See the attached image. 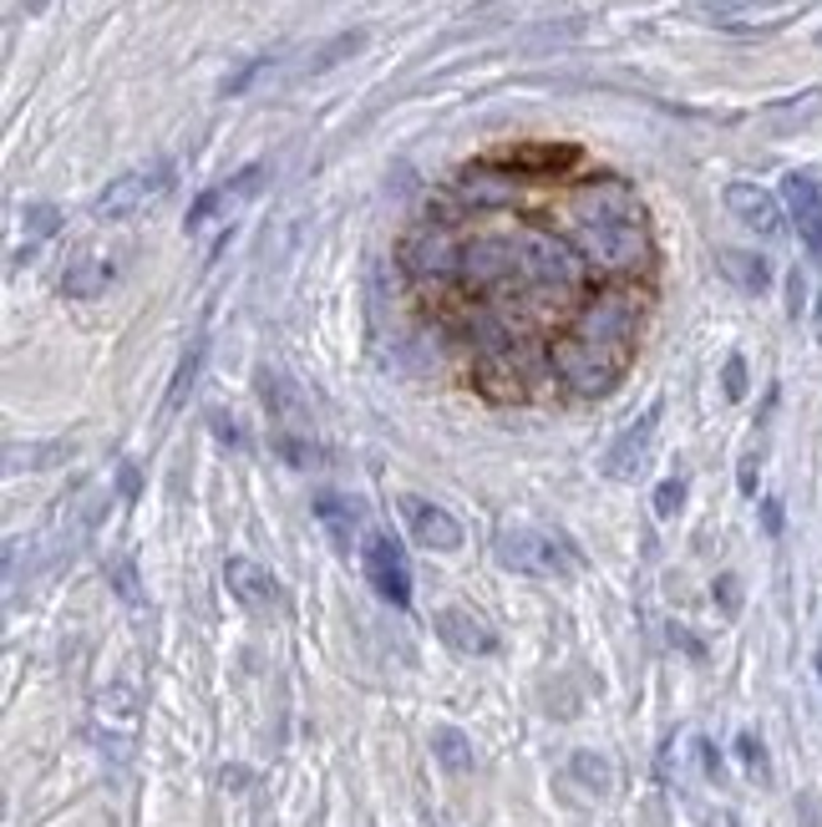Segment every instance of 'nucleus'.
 <instances>
[{
    "label": "nucleus",
    "instance_id": "obj_36",
    "mask_svg": "<svg viewBox=\"0 0 822 827\" xmlns=\"http://www.w3.org/2000/svg\"><path fill=\"white\" fill-rule=\"evenodd\" d=\"M818 336H822V295H818Z\"/></svg>",
    "mask_w": 822,
    "mask_h": 827
},
{
    "label": "nucleus",
    "instance_id": "obj_24",
    "mask_svg": "<svg viewBox=\"0 0 822 827\" xmlns=\"http://www.w3.org/2000/svg\"><path fill=\"white\" fill-rule=\"evenodd\" d=\"M57 223H61V214H57V208H51V204H31V208H26V229H31V244H26V250H15V254H11V269H21V265H26L31 254H36V244H41V239H51V234H57Z\"/></svg>",
    "mask_w": 822,
    "mask_h": 827
},
{
    "label": "nucleus",
    "instance_id": "obj_22",
    "mask_svg": "<svg viewBox=\"0 0 822 827\" xmlns=\"http://www.w3.org/2000/svg\"><path fill=\"white\" fill-rule=\"evenodd\" d=\"M462 198L468 204H483V208H493V204H508L513 198V178H498V173H483V168H472V173H462Z\"/></svg>",
    "mask_w": 822,
    "mask_h": 827
},
{
    "label": "nucleus",
    "instance_id": "obj_12",
    "mask_svg": "<svg viewBox=\"0 0 822 827\" xmlns=\"http://www.w3.org/2000/svg\"><path fill=\"white\" fill-rule=\"evenodd\" d=\"M223 584H229V594H234L244 609H254V615H265V609L285 605L279 579L269 574L265 563H254V559H229V563H223Z\"/></svg>",
    "mask_w": 822,
    "mask_h": 827
},
{
    "label": "nucleus",
    "instance_id": "obj_7",
    "mask_svg": "<svg viewBox=\"0 0 822 827\" xmlns=\"http://www.w3.org/2000/svg\"><path fill=\"white\" fill-rule=\"evenodd\" d=\"M361 563H366L371 589L382 594L386 605H397V609L411 605V563L391 533H371L366 548H361Z\"/></svg>",
    "mask_w": 822,
    "mask_h": 827
},
{
    "label": "nucleus",
    "instance_id": "obj_31",
    "mask_svg": "<svg viewBox=\"0 0 822 827\" xmlns=\"http://www.w3.org/2000/svg\"><path fill=\"white\" fill-rule=\"evenodd\" d=\"M208 422H214V431H219V442H229V447H244V437H239V427H234V416L214 412V416H208Z\"/></svg>",
    "mask_w": 822,
    "mask_h": 827
},
{
    "label": "nucleus",
    "instance_id": "obj_26",
    "mask_svg": "<svg viewBox=\"0 0 822 827\" xmlns=\"http://www.w3.org/2000/svg\"><path fill=\"white\" fill-rule=\"evenodd\" d=\"M736 752H741V762H747V771L757 777V782H766V777H772V767H766V752H762V741L751 737V731H741V737H736Z\"/></svg>",
    "mask_w": 822,
    "mask_h": 827
},
{
    "label": "nucleus",
    "instance_id": "obj_23",
    "mask_svg": "<svg viewBox=\"0 0 822 827\" xmlns=\"http://www.w3.org/2000/svg\"><path fill=\"white\" fill-rule=\"evenodd\" d=\"M432 752H437V762L447 771H457V777L472 771V741L462 737L457 726H437V731H432Z\"/></svg>",
    "mask_w": 822,
    "mask_h": 827
},
{
    "label": "nucleus",
    "instance_id": "obj_13",
    "mask_svg": "<svg viewBox=\"0 0 822 827\" xmlns=\"http://www.w3.org/2000/svg\"><path fill=\"white\" fill-rule=\"evenodd\" d=\"M437 635H442V645L457 655H498V630L462 605L437 609Z\"/></svg>",
    "mask_w": 822,
    "mask_h": 827
},
{
    "label": "nucleus",
    "instance_id": "obj_16",
    "mask_svg": "<svg viewBox=\"0 0 822 827\" xmlns=\"http://www.w3.org/2000/svg\"><path fill=\"white\" fill-rule=\"evenodd\" d=\"M112 280H118V265H112V259H102V254H82V259L67 265V275H61V295L67 300H97Z\"/></svg>",
    "mask_w": 822,
    "mask_h": 827
},
{
    "label": "nucleus",
    "instance_id": "obj_17",
    "mask_svg": "<svg viewBox=\"0 0 822 827\" xmlns=\"http://www.w3.org/2000/svg\"><path fill=\"white\" fill-rule=\"evenodd\" d=\"M716 265H721V275H726L736 290H747V295H766V290H772V265H766L762 254H751V250H721Z\"/></svg>",
    "mask_w": 822,
    "mask_h": 827
},
{
    "label": "nucleus",
    "instance_id": "obj_10",
    "mask_svg": "<svg viewBox=\"0 0 822 827\" xmlns=\"http://www.w3.org/2000/svg\"><path fill=\"white\" fill-rule=\"evenodd\" d=\"M259 183H265V163H250L244 173L229 178V183L198 193V198H193V208H189V219H183V229H189V234H198V229H208V223L219 219V214L229 219L239 204H250L254 193H259Z\"/></svg>",
    "mask_w": 822,
    "mask_h": 827
},
{
    "label": "nucleus",
    "instance_id": "obj_20",
    "mask_svg": "<svg viewBox=\"0 0 822 827\" xmlns=\"http://www.w3.org/2000/svg\"><path fill=\"white\" fill-rule=\"evenodd\" d=\"M355 51H366V31L355 26V31H340V36H330V41L315 51V57L300 66V76H325L330 66H340V61H351Z\"/></svg>",
    "mask_w": 822,
    "mask_h": 827
},
{
    "label": "nucleus",
    "instance_id": "obj_27",
    "mask_svg": "<svg viewBox=\"0 0 822 827\" xmlns=\"http://www.w3.org/2000/svg\"><path fill=\"white\" fill-rule=\"evenodd\" d=\"M680 502H686V477H665L655 488V518H676Z\"/></svg>",
    "mask_w": 822,
    "mask_h": 827
},
{
    "label": "nucleus",
    "instance_id": "obj_14",
    "mask_svg": "<svg viewBox=\"0 0 822 827\" xmlns=\"http://www.w3.org/2000/svg\"><path fill=\"white\" fill-rule=\"evenodd\" d=\"M726 208H732L747 229H757L762 239L782 234V204L766 188H757V183H726Z\"/></svg>",
    "mask_w": 822,
    "mask_h": 827
},
{
    "label": "nucleus",
    "instance_id": "obj_37",
    "mask_svg": "<svg viewBox=\"0 0 822 827\" xmlns=\"http://www.w3.org/2000/svg\"><path fill=\"white\" fill-rule=\"evenodd\" d=\"M818 670H822V650H818Z\"/></svg>",
    "mask_w": 822,
    "mask_h": 827
},
{
    "label": "nucleus",
    "instance_id": "obj_1",
    "mask_svg": "<svg viewBox=\"0 0 822 827\" xmlns=\"http://www.w3.org/2000/svg\"><path fill=\"white\" fill-rule=\"evenodd\" d=\"M462 280L478 295H573L584 280L579 254L554 234L518 229V234H487L462 250Z\"/></svg>",
    "mask_w": 822,
    "mask_h": 827
},
{
    "label": "nucleus",
    "instance_id": "obj_28",
    "mask_svg": "<svg viewBox=\"0 0 822 827\" xmlns=\"http://www.w3.org/2000/svg\"><path fill=\"white\" fill-rule=\"evenodd\" d=\"M269 66H275V57H254L250 66H239L234 76H223V87H219V97H239V92L250 87V82H254V76H259V72H269Z\"/></svg>",
    "mask_w": 822,
    "mask_h": 827
},
{
    "label": "nucleus",
    "instance_id": "obj_33",
    "mask_svg": "<svg viewBox=\"0 0 822 827\" xmlns=\"http://www.w3.org/2000/svg\"><path fill=\"white\" fill-rule=\"evenodd\" d=\"M762 523H766V533H782V502L777 498L762 502Z\"/></svg>",
    "mask_w": 822,
    "mask_h": 827
},
{
    "label": "nucleus",
    "instance_id": "obj_35",
    "mask_svg": "<svg viewBox=\"0 0 822 827\" xmlns=\"http://www.w3.org/2000/svg\"><path fill=\"white\" fill-rule=\"evenodd\" d=\"M41 5H46V0H21V11H26V15H41Z\"/></svg>",
    "mask_w": 822,
    "mask_h": 827
},
{
    "label": "nucleus",
    "instance_id": "obj_34",
    "mask_svg": "<svg viewBox=\"0 0 822 827\" xmlns=\"http://www.w3.org/2000/svg\"><path fill=\"white\" fill-rule=\"evenodd\" d=\"M741 492H757V458L741 462Z\"/></svg>",
    "mask_w": 822,
    "mask_h": 827
},
{
    "label": "nucleus",
    "instance_id": "obj_25",
    "mask_svg": "<svg viewBox=\"0 0 822 827\" xmlns=\"http://www.w3.org/2000/svg\"><path fill=\"white\" fill-rule=\"evenodd\" d=\"M573 777H579V782L584 787H594V792H609V762H604V756H594V752H573Z\"/></svg>",
    "mask_w": 822,
    "mask_h": 827
},
{
    "label": "nucleus",
    "instance_id": "obj_30",
    "mask_svg": "<svg viewBox=\"0 0 822 827\" xmlns=\"http://www.w3.org/2000/svg\"><path fill=\"white\" fill-rule=\"evenodd\" d=\"M802 305H808V284H802V275H787V315H793V320H802Z\"/></svg>",
    "mask_w": 822,
    "mask_h": 827
},
{
    "label": "nucleus",
    "instance_id": "obj_19",
    "mask_svg": "<svg viewBox=\"0 0 822 827\" xmlns=\"http://www.w3.org/2000/svg\"><path fill=\"white\" fill-rule=\"evenodd\" d=\"M204 355H208V336H204V326H198V336L189 340V351H183V361H178L173 381H168V401H162V412H178V406L189 401L193 381H198V370H204Z\"/></svg>",
    "mask_w": 822,
    "mask_h": 827
},
{
    "label": "nucleus",
    "instance_id": "obj_32",
    "mask_svg": "<svg viewBox=\"0 0 822 827\" xmlns=\"http://www.w3.org/2000/svg\"><path fill=\"white\" fill-rule=\"evenodd\" d=\"M716 594H721V605H726V615H736V609H741V599H736V579H732V574L716 579Z\"/></svg>",
    "mask_w": 822,
    "mask_h": 827
},
{
    "label": "nucleus",
    "instance_id": "obj_5",
    "mask_svg": "<svg viewBox=\"0 0 822 827\" xmlns=\"http://www.w3.org/2000/svg\"><path fill=\"white\" fill-rule=\"evenodd\" d=\"M259 397H265V412L275 422V452L290 462H315L321 447H315V431H310V406L300 397V386L285 381L279 370H259Z\"/></svg>",
    "mask_w": 822,
    "mask_h": 827
},
{
    "label": "nucleus",
    "instance_id": "obj_15",
    "mask_svg": "<svg viewBox=\"0 0 822 827\" xmlns=\"http://www.w3.org/2000/svg\"><path fill=\"white\" fill-rule=\"evenodd\" d=\"M315 518H321V528L330 533V544L340 548V554H351L355 548V528H361V518H366V508L351 498H336V492H321L315 498Z\"/></svg>",
    "mask_w": 822,
    "mask_h": 827
},
{
    "label": "nucleus",
    "instance_id": "obj_11",
    "mask_svg": "<svg viewBox=\"0 0 822 827\" xmlns=\"http://www.w3.org/2000/svg\"><path fill=\"white\" fill-rule=\"evenodd\" d=\"M397 508H401V518H407L411 538H416L422 548H432V554H452V548H462V523H457L447 508H437L432 498L407 492Z\"/></svg>",
    "mask_w": 822,
    "mask_h": 827
},
{
    "label": "nucleus",
    "instance_id": "obj_38",
    "mask_svg": "<svg viewBox=\"0 0 822 827\" xmlns=\"http://www.w3.org/2000/svg\"><path fill=\"white\" fill-rule=\"evenodd\" d=\"M818 46H822V31H818Z\"/></svg>",
    "mask_w": 822,
    "mask_h": 827
},
{
    "label": "nucleus",
    "instance_id": "obj_21",
    "mask_svg": "<svg viewBox=\"0 0 822 827\" xmlns=\"http://www.w3.org/2000/svg\"><path fill=\"white\" fill-rule=\"evenodd\" d=\"M76 452V442H41V447H26V452H21V447H5V473H21V467H26V473H41V467H51V462H67Z\"/></svg>",
    "mask_w": 822,
    "mask_h": 827
},
{
    "label": "nucleus",
    "instance_id": "obj_18",
    "mask_svg": "<svg viewBox=\"0 0 822 827\" xmlns=\"http://www.w3.org/2000/svg\"><path fill=\"white\" fill-rule=\"evenodd\" d=\"M772 5H782V0H690V15H701V21L726 31H747V15L772 11Z\"/></svg>",
    "mask_w": 822,
    "mask_h": 827
},
{
    "label": "nucleus",
    "instance_id": "obj_6",
    "mask_svg": "<svg viewBox=\"0 0 822 827\" xmlns=\"http://www.w3.org/2000/svg\"><path fill=\"white\" fill-rule=\"evenodd\" d=\"M168 188H173V163H168V158H158L153 168H133V173L112 178V183L97 193V204H92V219L122 223V219H133V214H143L147 204H158Z\"/></svg>",
    "mask_w": 822,
    "mask_h": 827
},
{
    "label": "nucleus",
    "instance_id": "obj_8",
    "mask_svg": "<svg viewBox=\"0 0 822 827\" xmlns=\"http://www.w3.org/2000/svg\"><path fill=\"white\" fill-rule=\"evenodd\" d=\"M782 204L793 214V229L802 239L812 265H822V183L812 173H787L782 178Z\"/></svg>",
    "mask_w": 822,
    "mask_h": 827
},
{
    "label": "nucleus",
    "instance_id": "obj_4",
    "mask_svg": "<svg viewBox=\"0 0 822 827\" xmlns=\"http://www.w3.org/2000/svg\"><path fill=\"white\" fill-rule=\"evenodd\" d=\"M493 554H498L503 569L529 579H569L573 554L564 538H554L539 523H503L498 538H493Z\"/></svg>",
    "mask_w": 822,
    "mask_h": 827
},
{
    "label": "nucleus",
    "instance_id": "obj_2",
    "mask_svg": "<svg viewBox=\"0 0 822 827\" xmlns=\"http://www.w3.org/2000/svg\"><path fill=\"white\" fill-rule=\"evenodd\" d=\"M634 320H640V305L625 290H604L579 311L569 336L554 340V361L558 381L579 391V397H609L625 370H630L634 355Z\"/></svg>",
    "mask_w": 822,
    "mask_h": 827
},
{
    "label": "nucleus",
    "instance_id": "obj_3",
    "mask_svg": "<svg viewBox=\"0 0 822 827\" xmlns=\"http://www.w3.org/2000/svg\"><path fill=\"white\" fill-rule=\"evenodd\" d=\"M569 229L589 265L609 269V275H634V269L650 265L645 208L619 178H594L584 188H573Z\"/></svg>",
    "mask_w": 822,
    "mask_h": 827
},
{
    "label": "nucleus",
    "instance_id": "obj_29",
    "mask_svg": "<svg viewBox=\"0 0 822 827\" xmlns=\"http://www.w3.org/2000/svg\"><path fill=\"white\" fill-rule=\"evenodd\" d=\"M721 386H726V401H741V397H747V361H741V355H726Z\"/></svg>",
    "mask_w": 822,
    "mask_h": 827
},
{
    "label": "nucleus",
    "instance_id": "obj_9",
    "mask_svg": "<svg viewBox=\"0 0 822 827\" xmlns=\"http://www.w3.org/2000/svg\"><path fill=\"white\" fill-rule=\"evenodd\" d=\"M661 416L665 406L655 401V406H645L640 412V422H630V427L615 437V447H609V458H604V473L615 477V483H634V477L645 473V462H650V447H655V427H661Z\"/></svg>",
    "mask_w": 822,
    "mask_h": 827
}]
</instances>
